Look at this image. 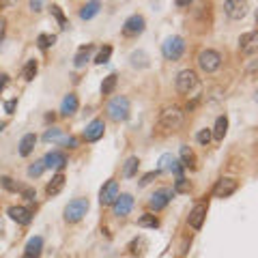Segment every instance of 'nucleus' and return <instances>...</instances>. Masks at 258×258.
Returning a JSON list of instances; mask_svg holds the SVG:
<instances>
[{
	"mask_svg": "<svg viewBox=\"0 0 258 258\" xmlns=\"http://www.w3.org/2000/svg\"><path fill=\"white\" fill-rule=\"evenodd\" d=\"M183 52H185V41H183V37H179V35L168 37L164 45H161V54H164V58H168V61H179V58L183 56Z\"/></svg>",
	"mask_w": 258,
	"mask_h": 258,
	"instance_id": "nucleus-1",
	"label": "nucleus"
},
{
	"mask_svg": "<svg viewBox=\"0 0 258 258\" xmlns=\"http://www.w3.org/2000/svg\"><path fill=\"white\" fill-rule=\"evenodd\" d=\"M108 116L116 123L127 121V116H129V99L127 97H114V99L108 103Z\"/></svg>",
	"mask_w": 258,
	"mask_h": 258,
	"instance_id": "nucleus-2",
	"label": "nucleus"
},
{
	"mask_svg": "<svg viewBox=\"0 0 258 258\" xmlns=\"http://www.w3.org/2000/svg\"><path fill=\"white\" fill-rule=\"evenodd\" d=\"M198 67L206 71V73H213V71H217L222 67V56H219V52L215 50H202L198 54Z\"/></svg>",
	"mask_w": 258,
	"mask_h": 258,
	"instance_id": "nucleus-3",
	"label": "nucleus"
},
{
	"mask_svg": "<svg viewBox=\"0 0 258 258\" xmlns=\"http://www.w3.org/2000/svg\"><path fill=\"white\" fill-rule=\"evenodd\" d=\"M86 211H88V200L86 198H75V200H71V202L64 206V219L67 222H80V219L86 215Z\"/></svg>",
	"mask_w": 258,
	"mask_h": 258,
	"instance_id": "nucleus-4",
	"label": "nucleus"
},
{
	"mask_svg": "<svg viewBox=\"0 0 258 258\" xmlns=\"http://www.w3.org/2000/svg\"><path fill=\"white\" fill-rule=\"evenodd\" d=\"M181 123H183V112H181V108H177V106L166 108L159 116V125L166 129H177Z\"/></svg>",
	"mask_w": 258,
	"mask_h": 258,
	"instance_id": "nucleus-5",
	"label": "nucleus"
},
{
	"mask_svg": "<svg viewBox=\"0 0 258 258\" xmlns=\"http://www.w3.org/2000/svg\"><path fill=\"white\" fill-rule=\"evenodd\" d=\"M196 84H198V77L192 69H185L177 75V90L179 93H190L192 88H196Z\"/></svg>",
	"mask_w": 258,
	"mask_h": 258,
	"instance_id": "nucleus-6",
	"label": "nucleus"
},
{
	"mask_svg": "<svg viewBox=\"0 0 258 258\" xmlns=\"http://www.w3.org/2000/svg\"><path fill=\"white\" fill-rule=\"evenodd\" d=\"M144 17L142 15H131V17H127V22L125 26H123V35H127V37H138L140 32H144Z\"/></svg>",
	"mask_w": 258,
	"mask_h": 258,
	"instance_id": "nucleus-7",
	"label": "nucleus"
},
{
	"mask_svg": "<svg viewBox=\"0 0 258 258\" xmlns=\"http://www.w3.org/2000/svg\"><path fill=\"white\" fill-rule=\"evenodd\" d=\"M119 198V183L114 179H110L99 192V202L101 204H114V200Z\"/></svg>",
	"mask_w": 258,
	"mask_h": 258,
	"instance_id": "nucleus-8",
	"label": "nucleus"
},
{
	"mask_svg": "<svg viewBox=\"0 0 258 258\" xmlns=\"http://www.w3.org/2000/svg\"><path fill=\"white\" fill-rule=\"evenodd\" d=\"M237 187H239V183L235 179H219L215 187H213V194H215V198H228L230 194L237 192Z\"/></svg>",
	"mask_w": 258,
	"mask_h": 258,
	"instance_id": "nucleus-9",
	"label": "nucleus"
},
{
	"mask_svg": "<svg viewBox=\"0 0 258 258\" xmlns=\"http://www.w3.org/2000/svg\"><path fill=\"white\" fill-rule=\"evenodd\" d=\"M112 209H114V215H119V217L129 215V211L133 209V198L129 196V194H119V198L114 200Z\"/></svg>",
	"mask_w": 258,
	"mask_h": 258,
	"instance_id": "nucleus-10",
	"label": "nucleus"
},
{
	"mask_svg": "<svg viewBox=\"0 0 258 258\" xmlns=\"http://www.w3.org/2000/svg\"><path fill=\"white\" fill-rule=\"evenodd\" d=\"M170 198H172V192L170 190H157L151 196V200H148V206H151L153 211H161V209H166L168 202H170Z\"/></svg>",
	"mask_w": 258,
	"mask_h": 258,
	"instance_id": "nucleus-11",
	"label": "nucleus"
},
{
	"mask_svg": "<svg viewBox=\"0 0 258 258\" xmlns=\"http://www.w3.org/2000/svg\"><path fill=\"white\" fill-rule=\"evenodd\" d=\"M239 48H241L243 54H254L258 48V32L256 30L243 32L241 39H239Z\"/></svg>",
	"mask_w": 258,
	"mask_h": 258,
	"instance_id": "nucleus-12",
	"label": "nucleus"
},
{
	"mask_svg": "<svg viewBox=\"0 0 258 258\" xmlns=\"http://www.w3.org/2000/svg\"><path fill=\"white\" fill-rule=\"evenodd\" d=\"M103 131H106L103 121L95 119L93 123H88L86 129H84V140H86V142H97L99 138H103Z\"/></svg>",
	"mask_w": 258,
	"mask_h": 258,
	"instance_id": "nucleus-13",
	"label": "nucleus"
},
{
	"mask_svg": "<svg viewBox=\"0 0 258 258\" xmlns=\"http://www.w3.org/2000/svg\"><path fill=\"white\" fill-rule=\"evenodd\" d=\"M224 11L230 19H243L245 13H248V2H235V0H228V2H224Z\"/></svg>",
	"mask_w": 258,
	"mask_h": 258,
	"instance_id": "nucleus-14",
	"label": "nucleus"
},
{
	"mask_svg": "<svg viewBox=\"0 0 258 258\" xmlns=\"http://www.w3.org/2000/svg\"><path fill=\"white\" fill-rule=\"evenodd\" d=\"M9 217L13 219V222L22 224V226H28L32 222V211L28 209V206H11Z\"/></svg>",
	"mask_w": 258,
	"mask_h": 258,
	"instance_id": "nucleus-15",
	"label": "nucleus"
},
{
	"mask_svg": "<svg viewBox=\"0 0 258 258\" xmlns=\"http://www.w3.org/2000/svg\"><path fill=\"white\" fill-rule=\"evenodd\" d=\"M41 161H43V166H45V168H54V170H63L64 164H67V157H64V153H61V151H50Z\"/></svg>",
	"mask_w": 258,
	"mask_h": 258,
	"instance_id": "nucleus-16",
	"label": "nucleus"
},
{
	"mask_svg": "<svg viewBox=\"0 0 258 258\" xmlns=\"http://www.w3.org/2000/svg\"><path fill=\"white\" fill-rule=\"evenodd\" d=\"M204 217H206V206L204 204H196L192 209L190 213V217H187V222H190L192 228H202V224H204Z\"/></svg>",
	"mask_w": 258,
	"mask_h": 258,
	"instance_id": "nucleus-17",
	"label": "nucleus"
},
{
	"mask_svg": "<svg viewBox=\"0 0 258 258\" xmlns=\"http://www.w3.org/2000/svg\"><path fill=\"white\" fill-rule=\"evenodd\" d=\"M77 106H80V103H77V97L73 93L64 95V99L61 101V114L63 116H71L77 110Z\"/></svg>",
	"mask_w": 258,
	"mask_h": 258,
	"instance_id": "nucleus-18",
	"label": "nucleus"
},
{
	"mask_svg": "<svg viewBox=\"0 0 258 258\" xmlns=\"http://www.w3.org/2000/svg\"><path fill=\"white\" fill-rule=\"evenodd\" d=\"M24 250H26V256L28 258H39V254H41V250H43V239L41 237H30Z\"/></svg>",
	"mask_w": 258,
	"mask_h": 258,
	"instance_id": "nucleus-19",
	"label": "nucleus"
},
{
	"mask_svg": "<svg viewBox=\"0 0 258 258\" xmlns=\"http://www.w3.org/2000/svg\"><path fill=\"white\" fill-rule=\"evenodd\" d=\"M35 144H37V135L35 133H26L24 138L19 140V155H22V157L30 155L32 148H35Z\"/></svg>",
	"mask_w": 258,
	"mask_h": 258,
	"instance_id": "nucleus-20",
	"label": "nucleus"
},
{
	"mask_svg": "<svg viewBox=\"0 0 258 258\" xmlns=\"http://www.w3.org/2000/svg\"><path fill=\"white\" fill-rule=\"evenodd\" d=\"M64 187V174L58 172L54 179L48 183V187H45V192H48V196H56V194H61V190Z\"/></svg>",
	"mask_w": 258,
	"mask_h": 258,
	"instance_id": "nucleus-21",
	"label": "nucleus"
},
{
	"mask_svg": "<svg viewBox=\"0 0 258 258\" xmlns=\"http://www.w3.org/2000/svg\"><path fill=\"white\" fill-rule=\"evenodd\" d=\"M226 131H228V119H226V116H219V119L215 121V127H213L211 135H213L215 140H224Z\"/></svg>",
	"mask_w": 258,
	"mask_h": 258,
	"instance_id": "nucleus-22",
	"label": "nucleus"
},
{
	"mask_svg": "<svg viewBox=\"0 0 258 258\" xmlns=\"http://www.w3.org/2000/svg\"><path fill=\"white\" fill-rule=\"evenodd\" d=\"M90 52H93V45H84V48H80V52H77L75 58H73V64L77 69L84 67V64L90 61Z\"/></svg>",
	"mask_w": 258,
	"mask_h": 258,
	"instance_id": "nucleus-23",
	"label": "nucleus"
},
{
	"mask_svg": "<svg viewBox=\"0 0 258 258\" xmlns=\"http://www.w3.org/2000/svg\"><path fill=\"white\" fill-rule=\"evenodd\" d=\"M99 9H101V4L99 2H86L80 9V17L82 19H93L97 13H99Z\"/></svg>",
	"mask_w": 258,
	"mask_h": 258,
	"instance_id": "nucleus-24",
	"label": "nucleus"
},
{
	"mask_svg": "<svg viewBox=\"0 0 258 258\" xmlns=\"http://www.w3.org/2000/svg\"><path fill=\"white\" fill-rule=\"evenodd\" d=\"M174 166H177V157H174L172 153H164V155L159 157V172H166V170L172 172Z\"/></svg>",
	"mask_w": 258,
	"mask_h": 258,
	"instance_id": "nucleus-25",
	"label": "nucleus"
},
{
	"mask_svg": "<svg viewBox=\"0 0 258 258\" xmlns=\"http://www.w3.org/2000/svg\"><path fill=\"white\" fill-rule=\"evenodd\" d=\"M138 168H140V159L138 157H129L125 161V168H123V174H125L127 179H131L135 172H138Z\"/></svg>",
	"mask_w": 258,
	"mask_h": 258,
	"instance_id": "nucleus-26",
	"label": "nucleus"
},
{
	"mask_svg": "<svg viewBox=\"0 0 258 258\" xmlns=\"http://www.w3.org/2000/svg\"><path fill=\"white\" fill-rule=\"evenodd\" d=\"M37 69H39V64H37L35 58H32V61H28V63L24 64V69H22V77H24L26 82H30L32 77L37 75Z\"/></svg>",
	"mask_w": 258,
	"mask_h": 258,
	"instance_id": "nucleus-27",
	"label": "nucleus"
},
{
	"mask_svg": "<svg viewBox=\"0 0 258 258\" xmlns=\"http://www.w3.org/2000/svg\"><path fill=\"white\" fill-rule=\"evenodd\" d=\"M129 63H131V67H146V64H148V56L144 54V52H133V54L131 56H129Z\"/></svg>",
	"mask_w": 258,
	"mask_h": 258,
	"instance_id": "nucleus-28",
	"label": "nucleus"
},
{
	"mask_svg": "<svg viewBox=\"0 0 258 258\" xmlns=\"http://www.w3.org/2000/svg\"><path fill=\"white\" fill-rule=\"evenodd\" d=\"M138 226H142V228H157V226H159V219L155 217V215H151V213H146V215H142V217L138 219Z\"/></svg>",
	"mask_w": 258,
	"mask_h": 258,
	"instance_id": "nucleus-29",
	"label": "nucleus"
},
{
	"mask_svg": "<svg viewBox=\"0 0 258 258\" xmlns=\"http://www.w3.org/2000/svg\"><path fill=\"white\" fill-rule=\"evenodd\" d=\"M63 138H64V135H63V131L58 127H50L48 131L43 133V140L45 142H61Z\"/></svg>",
	"mask_w": 258,
	"mask_h": 258,
	"instance_id": "nucleus-30",
	"label": "nucleus"
},
{
	"mask_svg": "<svg viewBox=\"0 0 258 258\" xmlns=\"http://www.w3.org/2000/svg\"><path fill=\"white\" fill-rule=\"evenodd\" d=\"M114 88H116V73H110L106 80H103V84H101V93L103 95H110Z\"/></svg>",
	"mask_w": 258,
	"mask_h": 258,
	"instance_id": "nucleus-31",
	"label": "nucleus"
},
{
	"mask_svg": "<svg viewBox=\"0 0 258 258\" xmlns=\"http://www.w3.org/2000/svg\"><path fill=\"white\" fill-rule=\"evenodd\" d=\"M181 166H194V151L190 146H181Z\"/></svg>",
	"mask_w": 258,
	"mask_h": 258,
	"instance_id": "nucleus-32",
	"label": "nucleus"
},
{
	"mask_svg": "<svg viewBox=\"0 0 258 258\" xmlns=\"http://www.w3.org/2000/svg\"><path fill=\"white\" fill-rule=\"evenodd\" d=\"M56 43V37L54 35H39V39H37V45L41 50H48V48H52V45Z\"/></svg>",
	"mask_w": 258,
	"mask_h": 258,
	"instance_id": "nucleus-33",
	"label": "nucleus"
},
{
	"mask_svg": "<svg viewBox=\"0 0 258 258\" xmlns=\"http://www.w3.org/2000/svg\"><path fill=\"white\" fill-rule=\"evenodd\" d=\"M110 56H112V48H110V45H106V48L99 50V54H97L95 63H97V64H106V63L110 61Z\"/></svg>",
	"mask_w": 258,
	"mask_h": 258,
	"instance_id": "nucleus-34",
	"label": "nucleus"
},
{
	"mask_svg": "<svg viewBox=\"0 0 258 258\" xmlns=\"http://www.w3.org/2000/svg\"><path fill=\"white\" fill-rule=\"evenodd\" d=\"M43 170H45L43 161H35V164L28 168V177L30 179H37V177H41V174H43Z\"/></svg>",
	"mask_w": 258,
	"mask_h": 258,
	"instance_id": "nucleus-35",
	"label": "nucleus"
},
{
	"mask_svg": "<svg viewBox=\"0 0 258 258\" xmlns=\"http://www.w3.org/2000/svg\"><path fill=\"white\" fill-rule=\"evenodd\" d=\"M52 15H54L56 19H58V24H61V28H67V19H64V15H63V11H61V6L58 4H52Z\"/></svg>",
	"mask_w": 258,
	"mask_h": 258,
	"instance_id": "nucleus-36",
	"label": "nucleus"
},
{
	"mask_svg": "<svg viewBox=\"0 0 258 258\" xmlns=\"http://www.w3.org/2000/svg\"><path fill=\"white\" fill-rule=\"evenodd\" d=\"M0 185H2L4 190H9V192H17V190H22V187H19L11 177H2V179H0Z\"/></svg>",
	"mask_w": 258,
	"mask_h": 258,
	"instance_id": "nucleus-37",
	"label": "nucleus"
},
{
	"mask_svg": "<svg viewBox=\"0 0 258 258\" xmlns=\"http://www.w3.org/2000/svg\"><path fill=\"white\" fill-rule=\"evenodd\" d=\"M196 140H198L202 146H206V144L211 142V129H200V131L196 133Z\"/></svg>",
	"mask_w": 258,
	"mask_h": 258,
	"instance_id": "nucleus-38",
	"label": "nucleus"
},
{
	"mask_svg": "<svg viewBox=\"0 0 258 258\" xmlns=\"http://www.w3.org/2000/svg\"><path fill=\"white\" fill-rule=\"evenodd\" d=\"M174 190H177V192H187V190H190V183H187V181L181 177V179H177V185H174Z\"/></svg>",
	"mask_w": 258,
	"mask_h": 258,
	"instance_id": "nucleus-39",
	"label": "nucleus"
},
{
	"mask_svg": "<svg viewBox=\"0 0 258 258\" xmlns=\"http://www.w3.org/2000/svg\"><path fill=\"white\" fill-rule=\"evenodd\" d=\"M19 192H22V196H24L26 200H35V198H37V194H35V190H32V187H22Z\"/></svg>",
	"mask_w": 258,
	"mask_h": 258,
	"instance_id": "nucleus-40",
	"label": "nucleus"
},
{
	"mask_svg": "<svg viewBox=\"0 0 258 258\" xmlns=\"http://www.w3.org/2000/svg\"><path fill=\"white\" fill-rule=\"evenodd\" d=\"M58 144H63V146H67V148H75V146H77V140L69 135V138H63L61 142H58Z\"/></svg>",
	"mask_w": 258,
	"mask_h": 258,
	"instance_id": "nucleus-41",
	"label": "nucleus"
},
{
	"mask_svg": "<svg viewBox=\"0 0 258 258\" xmlns=\"http://www.w3.org/2000/svg\"><path fill=\"white\" fill-rule=\"evenodd\" d=\"M157 172H159V170H157ZM157 172H148V174H144V177H142V181H140V187H144V185L151 183V181L157 177Z\"/></svg>",
	"mask_w": 258,
	"mask_h": 258,
	"instance_id": "nucleus-42",
	"label": "nucleus"
},
{
	"mask_svg": "<svg viewBox=\"0 0 258 258\" xmlns=\"http://www.w3.org/2000/svg\"><path fill=\"white\" fill-rule=\"evenodd\" d=\"M15 108H17V99H9V101L4 103V110H6V112H9V114L15 112Z\"/></svg>",
	"mask_w": 258,
	"mask_h": 258,
	"instance_id": "nucleus-43",
	"label": "nucleus"
},
{
	"mask_svg": "<svg viewBox=\"0 0 258 258\" xmlns=\"http://www.w3.org/2000/svg\"><path fill=\"white\" fill-rule=\"evenodd\" d=\"M6 84H9V75L6 73H0V93L6 88Z\"/></svg>",
	"mask_w": 258,
	"mask_h": 258,
	"instance_id": "nucleus-44",
	"label": "nucleus"
},
{
	"mask_svg": "<svg viewBox=\"0 0 258 258\" xmlns=\"http://www.w3.org/2000/svg\"><path fill=\"white\" fill-rule=\"evenodd\" d=\"M41 6H43V2H39V0H37V2H35V0H32V2H30V9L35 11V13L41 11Z\"/></svg>",
	"mask_w": 258,
	"mask_h": 258,
	"instance_id": "nucleus-45",
	"label": "nucleus"
},
{
	"mask_svg": "<svg viewBox=\"0 0 258 258\" xmlns=\"http://www.w3.org/2000/svg\"><path fill=\"white\" fill-rule=\"evenodd\" d=\"M4 19H0V41H2V37H4Z\"/></svg>",
	"mask_w": 258,
	"mask_h": 258,
	"instance_id": "nucleus-46",
	"label": "nucleus"
},
{
	"mask_svg": "<svg viewBox=\"0 0 258 258\" xmlns=\"http://www.w3.org/2000/svg\"><path fill=\"white\" fill-rule=\"evenodd\" d=\"M187 4H190L187 0H179V2H177V6H187Z\"/></svg>",
	"mask_w": 258,
	"mask_h": 258,
	"instance_id": "nucleus-47",
	"label": "nucleus"
},
{
	"mask_svg": "<svg viewBox=\"0 0 258 258\" xmlns=\"http://www.w3.org/2000/svg\"><path fill=\"white\" fill-rule=\"evenodd\" d=\"M2 129H4V123H0V131H2Z\"/></svg>",
	"mask_w": 258,
	"mask_h": 258,
	"instance_id": "nucleus-48",
	"label": "nucleus"
},
{
	"mask_svg": "<svg viewBox=\"0 0 258 258\" xmlns=\"http://www.w3.org/2000/svg\"><path fill=\"white\" fill-rule=\"evenodd\" d=\"M24 258H28V256H24Z\"/></svg>",
	"mask_w": 258,
	"mask_h": 258,
	"instance_id": "nucleus-49",
	"label": "nucleus"
}]
</instances>
